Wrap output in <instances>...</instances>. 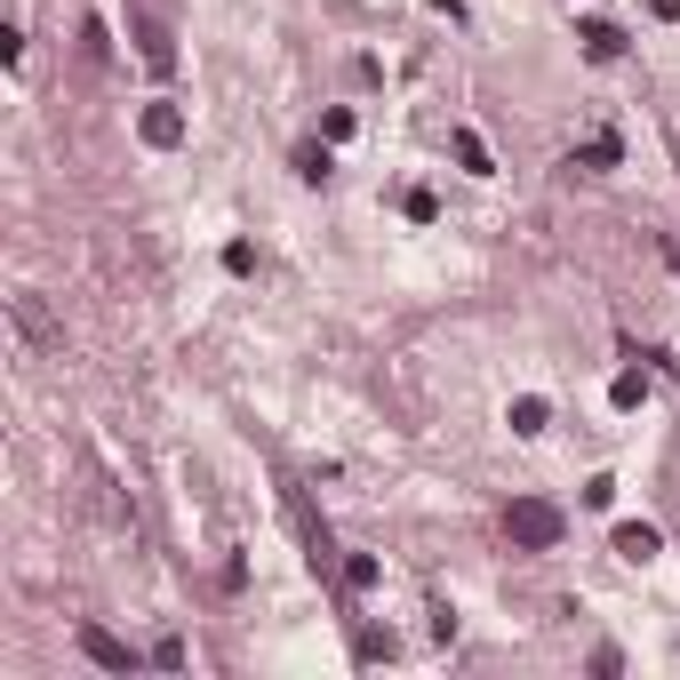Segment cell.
<instances>
[{"instance_id": "cell-1", "label": "cell", "mask_w": 680, "mask_h": 680, "mask_svg": "<svg viewBox=\"0 0 680 680\" xmlns=\"http://www.w3.org/2000/svg\"><path fill=\"white\" fill-rule=\"evenodd\" d=\"M504 536H513L521 553H553L568 536V521H561V504H544V496H513L504 504Z\"/></svg>"}, {"instance_id": "cell-2", "label": "cell", "mask_w": 680, "mask_h": 680, "mask_svg": "<svg viewBox=\"0 0 680 680\" xmlns=\"http://www.w3.org/2000/svg\"><path fill=\"white\" fill-rule=\"evenodd\" d=\"M128 32H136V56H145V73H177V41H168V24L153 0H128Z\"/></svg>"}, {"instance_id": "cell-3", "label": "cell", "mask_w": 680, "mask_h": 680, "mask_svg": "<svg viewBox=\"0 0 680 680\" xmlns=\"http://www.w3.org/2000/svg\"><path fill=\"white\" fill-rule=\"evenodd\" d=\"M81 657H88V665H105V672H136V665H153V657H136L128 640H113L105 625H81Z\"/></svg>"}, {"instance_id": "cell-4", "label": "cell", "mask_w": 680, "mask_h": 680, "mask_svg": "<svg viewBox=\"0 0 680 680\" xmlns=\"http://www.w3.org/2000/svg\"><path fill=\"white\" fill-rule=\"evenodd\" d=\"M9 313H17V328H24L32 345H41V353H64V328L41 313V296H32V289H24V296H9Z\"/></svg>"}, {"instance_id": "cell-5", "label": "cell", "mask_w": 680, "mask_h": 680, "mask_svg": "<svg viewBox=\"0 0 680 680\" xmlns=\"http://www.w3.org/2000/svg\"><path fill=\"white\" fill-rule=\"evenodd\" d=\"M136 136H145L153 153H177L185 145V113L177 105H145V113H136Z\"/></svg>"}, {"instance_id": "cell-6", "label": "cell", "mask_w": 680, "mask_h": 680, "mask_svg": "<svg viewBox=\"0 0 680 680\" xmlns=\"http://www.w3.org/2000/svg\"><path fill=\"white\" fill-rule=\"evenodd\" d=\"M617 153H625V145H617V136L600 128V136H585V145L568 153V168H585V177H600V168H617Z\"/></svg>"}, {"instance_id": "cell-7", "label": "cell", "mask_w": 680, "mask_h": 680, "mask_svg": "<svg viewBox=\"0 0 680 680\" xmlns=\"http://www.w3.org/2000/svg\"><path fill=\"white\" fill-rule=\"evenodd\" d=\"M585 56H593V64H617V56H625V32L593 17V24H585Z\"/></svg>"}, {"instance_id": "cell-8", "label": "cell", "mask_w": 680, "mask_h": 680, "mask_svg": "<svg viewBox=\"0 0 680 680\" xmlns=\"http://www.w3.org/2000/svg\"><path fill=\"white\" fill-rule=\"evenodd\" d=\"M617 553H625V561H657V529H649V521H625V529H617Z\"/></svg>"}, {"instance_id": "cell-9", "label": "cell", "mask_w": 680, "mask_h": 680, "mask_svg": "<svg viewBox=\"0 0 680 680\" xmlns=\"http://www.w3.org/2000/svg\"><path fill=\"white\" fill-rule=\"evenodd\" d=\"M457 160L472 168V177H496V160H489V145H481L472 128H457Z\"/></svg>"}, {"instance_id": "cell-10", "label": "cell", "mask_w": 680, "mask_h": 680, "mask_svg": "<svg viewBox=\"0 0 680 680\" xmlns=\"http://www.w3.org/2000/svg\"><path fill=\"white\" fill-rule=\"evenodd\" d=\"M377 576H385L377 553H353V561H345V593H377Z\"/></svg>"}, {"instance_id": "cell-11", "label": "cell", "mask_w": 680, "mask_h": 680, "mask_svg": "<svg viewBox=\"0 0 680 680\" xmlns=\"http://www.w3.org/2000/svg\"><path fill=\"white\" fill-rule=\"evenodd\" d=\"M296 177L304 185H328V145H296Z\"/></svg>"}, {"instance_id": "cell-12", "label": "cell", "mask_w": 680, "mask_h": 680, "mask_svg": "<svg viewBox=\"0 0 680 680\" xmlns=\"http://www.w3.org/2000/svg\"><path fill=\"white\" fill-rule=\"evenodd\" d=\"M608 400H617V408H640V400H649V377H640V368H625V377L608 385Z\"/></svg>"}, {"instance_id": "cell-13", "label": "cell", "mask_w": 680, "mask_h": 680, "mask_svg": "<svg viewBox=\"0 0 680 680\" xmlns=\"http://www.w3.org/2000/svg\"><path fill=\"white\" fill-rule=\"evenodd\" d=\"M544 417H553V408H544L536 393H521V400H513V432H544Z\"/></svg>"}, {"instance_id": "cell-14", "label": "cell", "mask_w": 680, "mask_h": 680, "mask_svg": "<svg viewBox=\"0 0 680 680\" xmlns=\"http://www.w3.org/2000/svg\"><path fill=\"white\" fill-rule=\"evenodd\" d=\"M153 665H160V672H185V640H177V632L153 640Z\"/></svg>"}, {"instance_id": "cell-15", "label": "cell", "mask_w": 680, "mask_h": 680, "mask_svg": "<svg viewBox=\"0 0 680 680\" xmlns=\"http://www.w3.org/2000/svg\"><path fill=\"white\" fill-rule=\"evenodd\" d=\"M321 136H328V145H345V136H353V113H345V105L321 113Z\"/></svg>"}, {"instance_id": "cell-16", "label": "cell", "mask_w": 680, "mask_h": 680, "mask_svg": "<svg viewBox=\"0 0 680 680\" xmlns=\"http://www.w3.org/2000/svg\"><path fill=\"white\" fill-rule=\"evenodd\" d=\"M672 264H680V232H672Z\"/></svg>"}]
</instances>
